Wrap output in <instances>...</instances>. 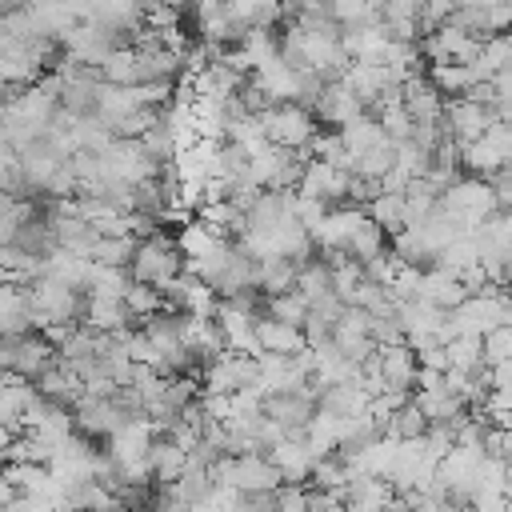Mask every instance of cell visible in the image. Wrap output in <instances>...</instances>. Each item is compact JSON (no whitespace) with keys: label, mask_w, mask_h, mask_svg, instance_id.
<instances>
[{"label":"cell","mask_w":512,"mask_h":512,"mask_svg":"<svg viewBox=\"0 0 512 512\" xmlns=\"http://www.w3.org/2000/svg\"><path fill=\"white\" fill-rule=\"evenodd\" d=\"M128 268H132V280H148V284L160 288V284H168L172 276L184 272V252H180V244H176L172 232L156 228L152 236H140L136 240V252L128 260Z\"/></svg>","instance_id":"1"},{"label":"cell","mask_w":512,"mask_h":512,"mask_svg":"<svg viewBox=\"0 0 512 512\" xmlns=\"http://www.w3.org/2000/svg\"><path fill=\"white\" fill-rule=\"evenodd\" d=\"M264 120V132L272 144H284V148H308V140L320 132V120L308 104L300 100H280V104H268L260 112Z\"/></svg>","instance_id":"2"},{"label":"cell","mask_w":512,"mask_h":512,"mask_svg":"<svg viewBox=\"0 0 512 512\" xmlns=\"http://www.w3.org/2000/svg\"><path fill=\"white\" fill-rule=\"evenodd\" d=\"M52 360H56V344L40 328L16 332V336H0V368L4 372H16V376L36 380Z\"/></svg>","instance_id":"3"},{"label":"cell","mask_w":512,"mask_h":512,"mask_svg":"<svg viewBox=\"0 0 512 512\" xmlns=\"http://www.w3.org/2000/svg\"><path fill=\"white\" fill-rule=\"evenodd\" d=\"M72 420H76V432H84L88 440H108L116 428H124L136 416L116 396H92V392H84L72 404Z\"/></svg>","instance_id":"4"},{"label":"cell","mask_w":512,"mask_h":512,"mask_svg":"<svg viewBox=\"0 0 512 512\" xmlns=\"http://www.w3.org/2000/svg\"><path fill=\"white\" fill-rule=\"evenodd\" d=\"M492 124H496V104H476V100H468V96H452L448 108H444V128H448L460 144L480 140Z\"/></svg>","instance_id":"5"},{"label":"cell","mask_w":512,"mask_h":512,"mask_svg":"<svg viewBox=\"0 0 512 512\" xmlns=\"http://www.w3.org/2000/svg\"><path fill=\"white\" fill-rule=\"evenodd\" d=\"M312 112H316L320 124H328V128H344L348 120L364 116L368 108H364V100H360L344 80H328V84L320 88V96L312 100Z\"/></svg>","instance_id":"6"},{"label":"cell","mask_w":512,"mask_h":512,"mask_svg":"<svg viewBox=\"0 0 512 512\" xmlns=\"http://www.w3.org/2000/svg\"><path fill=\"white\" fill-rule=\"evenodd\" d=\"M376 360H380V372H384V388H412L416 392L420 360H416V348L408 340L376 344Z\"/></svg>","instance_id":"7"},{"label":"cell","mask_w":512,"mask_h":512,"mask_svg":"<svg viewBox=\"0 0 512 512\" xmlns=\"http://www.w3.org/2000/svg\"><path fill=\"white\" fill-rule=\"evenodd\" d=\"M404 108L412 112V120H444L448 96L428 80V72H412L404 80Z\"/></svg>","instance_id":"8"},{"label":"cell","mask_w":512,"mask_h":512,"mask_svg":"<svg viewBox=\"0 0 512 512\" xmlns=\"http://www.w3.org/2000/svg\"><path fill=\"white\" fill-rule=\"evenodd\" d=\"M32 328V296L28 284L0 280V336H16Z\"/></svg>","instance_id":"9"},{"label":"cell","mask_w":512,"mask_h":512,"mask_svg":"<svg viewBox=\"0 0 512 512\" xmlns=\"http://www.w3.org/2000/svg\"><path fill=\"white\" fill-rule=\"evenodd\" d=\"M368 404H372V396L364 392L360 380H332L316 396V408H324L332 416H360V412H368Z\"/></svg>","instance_id":"10"},{"label":"cell","mask_w":512,"mask_h":512,"mask_svg":"<svg viewBox=\"0 0 512 512\" xmlns=\"http://www.w3.org/2000/svg\"><path fill=\"white\" fill-rule=\"evenodd\" d=\"M184 468H188V448L176 444L172 436H156L152 448H148V472H152V484H176Z\"/></svg>","instance_id":"11"},{"label":"cell","mask_w":512,"mask_h":512,"mask_svg":"<svg viewBox=\"0 0 512 512\" xmlns=\"http://www.w3.org/2000/svg\"><path fill=\"white\" fill-rule=\"evenodd\" d=\"M256 340H260V352H300L308 344L300 324L280 320V316H268V312L256 320Z\"/></svg>","instance_id":"12"},{"label":"cell","mask_w":512,"mask_h":512,"mask_svg":"<svg viewBox=\"0 0 512 512\" xmlns=\"http://www.w3.org/2000/svg\"><path fill=\"white\" fill-rule=\"evenodd\" d=\"M84 320L100 332H120V328H132V312L124 304V296H104V292H88V308H84Z\"/></svg>","instance_id":"13"},{"label":"cell","mask_w":512,"mask_h":512,"mask_svg":"<svg viewBox=\"0 0 512 512\" xmlns=\"http://www.w3.org/2000/svg\"><path fill=\"white\" fill-rule=\"evenodd\" d=\"M52 224H56V248H68L76 256H88L92 244H96V236H100L96 224L88 216H80V212H60Z\"/></svg>","instance_id":"14"},{"label":"cell","mask_w":512,"mask_h":512,"mask_svg":"<svg viewBox=\"0 0 512 512\" xmlns=\"http://www.w3.org/2000/svg\"><path fill=\"white\" fill-rule=\"evenodd\" d=\"M412 400L424 408L428 424H436V420H452V424H456V420L468 412L464 396H460V392H452L448 384H440V388H416V392H412Z\"/></svg>","instance_id":"15"},{"label":"cell","mask_w":512,"mask_h":512,"mask_svg":"<svg viewBox=\"0 0 512 512\" xmlns=\"http://www.w3.org/2000/svg\"><path fill=\"white\" fill-rule=\"evenodd\" d=\"M392 40H408L416 44L424 32H420V0H384V20Z\"/></svg>","instance_id":"16"},{"label":"cell","mask_w":512,"mask_h":512,"mask_svg":"<svg viewBox=\"0 0 512 512\" xmlns=\"http://www.w3.org/2000/svg\"><path fill=\"white\" fill-rule=\"evenodd\" d=\"M420 296L448 312V308H456L468 292H464L460 276H452V272H444V268H424V276H420Z\"/></svg>","instance_id":"17"},{"label":"cell","mask_w":512,"mask_h":512,"mask_svg":"<svg viewBox=\"0 0 512 512\" xmlns=\"http://www.w3.org/2000/svg\"><path fill=\"white\" fill-rule=\"evenodd\" d=\"M424 72H428V80H432L448 100H452V96H464V92L480 80V76L472 72V64H460V60H436V64H428Z\"/></svg>","instance_id":"18"},{"label":"cell","mask_w":512,"mask_h":512,"mask_svg":"<svg viewBox=\"0 0 512 512\" xmlns=\"http://www.w3.org/2000/svg\"><path fill=\"white\" fill-rule=\"evenodd\" d=\"M388 240H392V236L384 232V224H380V220H372V216H368V208H364V216L352 224V236H348V248H344V252H352L356 260H372L376 252H384V248H388Z\"/></svg>","instance_id":"19"},{"label":"cell","mask_w":512,"mask_h":512,"mask_svg":"<svg viewBox=\"0 0 512 512\" xmlns=\"http://www.w3.org/2000/svg\"><path fill=\"white\" fill-rule=\"evenodd\" d=\"M512 64V32H492V36H484V44H480V56L472 60V72L480 76V80H492L500 68H508Z\"/></svg>","instance_id":"20"},{"label":"cell","mask_w":512,"mask_h":512,"mask_svg":"<svg viewBox=\"0 0 512 512\" xmlns=\"http://www.w3.org/2000/svg\"><path fill=\"white\" fill-rule=\"evenodd\" d=\"M296 276H300V264L292 256H284V252L260 260V292L264 296H276V292L296 288Z\"/></svg>","instance_id":"21"},{"label":"cell","mask_w":512,"mask_h":512,"mask_svg":"<svg viewBox=\"0 0 512 512\" xmlns=\"http://www.w3.org/2000/svg\"><path fill=\"white\" fill-rule=\"evenodd\" d=\"M296 292H300L308 304H316L320 296H328V292H332V264H328V256H324V252H316L308 264H300Z\"/></svg>","instance_id":"22"},{"label":"cell","mask_w":512,"mask_h":512,"mask_svg":"<svg viewBox=\"0 0 512 512\" xmlns=\"http://www.w3.org/2000/svg\"><path fill=\"white\" fill-rule=\"evenodd\" d=\"M400 264H408V268H432L436 264V252L424 244V236L416 232V228H400V232H392V248H388Z\"/></svg>","instance_id":"23"},{"label":"cell","mask_w":512,"mask_h":512,"mask_svg":"<svg viewBox=\"0 0 512 512\" xmlns=\"http://www.w3.org/2000/svg\"><path fill=\"white\" fill-rule=\"evenodd\" d=\"M472 264H480V244H476L472 232H464V236H456L448 248L436 252V264H432V268H444V272L460 276V272H468Z\"/></svg>","instance_id":"24"},{"label":"cell","mask_w":512,"mask_h":512,"mask_svg":"<svg viewBox=\"0 0 512 512\" xmlns=\"http://www.w3.org/2000/svg\"><path fill=\"white\" fill-rule=\"evenodd\" d=\"M340 136H344V148L352 152V156H360L364 148H372V144H380V140H388V132H384V124L372 116V112H364V116H356V120H348L344 128H340Z\"/></svg>","instance_id":"25"},{"label":"cell","mask_w":512,"mask_h":512,"mask_svg":"<svg viewBox=\"0 0 512 512\" xmlns=\"http://www.w3.org/2000/svg\"><path fill=\"white\" fill-rule=\"evenodd\" d=\"M100 72L108 84H140V68H136V44H120L100 60Z\"/></svg>","instance_id":"26"},{"label":"cell","mask_w":512,"mask_h":512,"mask_svg":"<svg viewBox=\"0 0 512 512\" xmlns=\"http://www.w3.org/2000/svg\"><path fill=\"white\" fill-rule=\"evenodd\" d=\"M132 284V268L128 264H96L88 272V292H104V296H124Z\"/></svg>","instance_id":"27"},{"label":"cell","mask_w":512,"mask_h":512,"mask_svg":"<svg viewBox=\"0 0 512 512\" xmlns=\"http://www.w3.org/2000/svg\"><path fill=\"white\" fill-rule=\"evenodd\" d=\"M388 436H396V440H416V436H424L428 432V416H424V408L416 404V400H408V404H400V408H392V416H388V428H384Z\"/></svg>","instance_id":"28"},{"label":"cell","mask_w":512,"mask_h":512,"mask_svg":"<svg viewBox=\"0 0 512 512\" xmlns=\"http://www.w3.org/2000/svg\"><path fill=\"white\" fill-rule=\"evenodd\" d=\"M484 364H488V360H484V336L460 332V336L448 340V368L472 372V368H484Z\"/></svg>","instance_id":"29"},{"label":"cell","mask_w":512,"mask_h":512,"mask_svg":"<svg viewBox=\"0 0 512 512\" xmlns=\"http://www.w3.org/2000/svg\"><path fill=\"white\" fill-rule=\"evenodd\" d=\"M124 304H128L132 320H144V316H152V312L168 308V304H164V292H160L156 284H148V280H132V284H128V292H124Z\"/></svg>","instance_id":"30"},{"label":"cell","mask_w":512,"mask_h":512,"mask_svg":"<svg viewBox=\"0 0 512 512\" xmlns=\"http://www.w3.org/2000/svg\"><path fill=\"white\" fill-rule=\"evenodd\" d=\"M396 164V140H380L372 148H364L356 156V172L360 176H372V180H384V172Z\"/></svg>","instance_id":"31"},{"label":"cell","mask_w":512,"mask_h":512,"mask_svg":"<svg viewBox=\"0 0 512 512\" xmlns=\"http://www.w3.org/2000/svg\"><path fill=\"white\" fill-rule=\"evenodd\" d=\"M368 216L384 224V232H400L404 228V192H380L376 200H368Z\"/></svg>","instance_id":"32"},{"label":"cell","mask_w":512,"mask_h":512,"mask_svg":"<svg viewBox=\"0 0 512 512\" xmlns=\"http://www.w3.org/2000/svg\"><path fill=\"white\" fill-rule=\"evenodd\" d=\"M132 252H136V236H96L88 256L96 264H128Z\"/></svg>","instance_id":"33"},{"label":"cell","mask_w":512,"mask_h":512,"mask_svg":"<svg viewBox=\"0 0 512 512\" xmlns=\"http://www.w3.org/2000/svg\"><path fill=\"white\" fill-rule=\"evenodd\" d=\"M264 312H268V316H280V320H292V324H304V316H308V300H304L296 288H288V292L264 296Z\"/></svg>","instance_id":"34"},{"label":"cell","mask_w":512,"mask_h":512,"mask_svg":"<svg viewBox=\"0 0 512 512\" xmlns=\"http://www.w3.org/2000/svg\"><path fill=\"white\" fill-rule=\"evenodd\" d=\"M376 120L384 124L388 140H408V136H412V128H416V120H412V112H408L404 104H388L384 112H376Z\"/></svg>","instance_id":"35"},{"label":"cell","mask_w":512,"mask_h":512,"mask_svg":"<svg viewBox=\"0 0 512 512\" xmlns=\"http://www.w3.org/2000/svg\"><path fill=\"white\" fill-rule=\"evenodd\" d=\"M484 360L488 364L512 360V320L508 324H496L492 332H484Z\"/></svg>","instance_id":"36"},{"label":"cell","mask_w":512,"mask_h":512,"mask_svg":"<svg viewBox=\"0 0 512 512\" xmlns=\"http://www.w3.org/2000/svg\"><path fill=\"white\" fill-rule=\"evenodd\" d=\"M456 0H420V32H436L440 24H448Z\"/></svg>","instance_id":"37"},{"label":"cell","mask_w":512,"mask_h":512,"mask_svg":"<svg viewBox=\"0 0 512 512\" xmlns=\"http://www.w3.org/2000/svg\"><path fill=\"white\" fill-rule=\"evenodd\" d=\"M276 508H284V512L308 508V484H280L276 488Z\"/></svg>","instance_id":"38"},{"label":"cell","mask_w":512,"mask_h":512,"mask_svg":"<svg viewBox=\"0 0 512 512\" xmlns=\"http://www.w3.org/2000/svg\"><path fill=\"white\" fill-rule=\"evenodd\" d=\"M492 192H496V204L500 208H512V164H500L492 176H488Z\"/></svg>","instance_id":"39"},{"label":"cell","mask_w":512,"mask_h":512,"mask_svg":"<svg viewBox=\"0 0 512 512\" xmlns=\"http://www.w3.org/2000/svg\"><path fill=\"white\" fill-rule=\"evenodd\" d=\"M504 460H512V428H504Z\"/></svg>","instance_id":"40"},{"label":"cell","mask_w":512,"mask_h":512,"mask_svg":"<svg viewBox=\"0 0 512 512\" xmlns=\"http://www.w3.org/2000/svg\"><path fill=\"white\" fill-rule=\"evenodd\" d=\"M504 288L512 292V256H508V264H504Z\"/></svg>","instance_id":"41"},{"label":"cell","mask_w":512,"mask_h":512,"mask_svg":"<svg viewBox=\"0 0 512 512\" xmlns=\"http://www.w3.org/2000/svg\"><path fill=\"white\" fill-rule=\"evenodd\" d=\"M132 4H136V8H152L156 0H132Z\"/></svg>","instance_id":"42"}]
</instances>
